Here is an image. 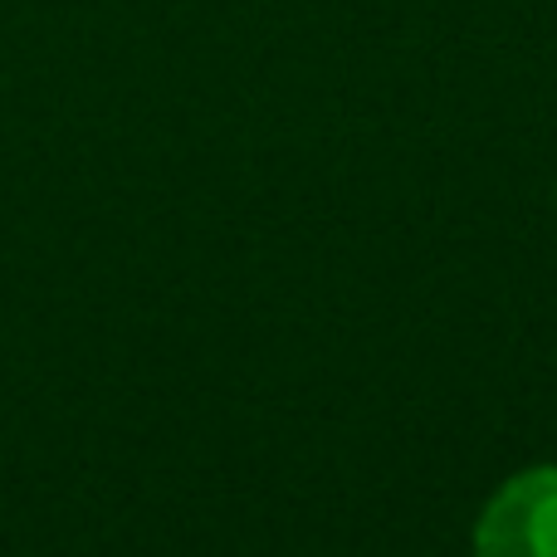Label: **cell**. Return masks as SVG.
<instances>
[{"instance_id":"6da1fadb","label":"cell","mask_w":557,"mask_h":557,"mask_svg":"<svg viewBox=\"0 0 557 557\" xmlns=\"http://www.w3.org/2000/svg\"><path fill=\"white\" fill-rule=\"evenodd\" d=\"M474 557H557V470H523L484 504Z\"/></svg>"}]
</instances>
